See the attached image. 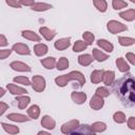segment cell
<instances>
[{
  "label": "cell",
  "mask_w": 135,
  "mask_h": 135,
  "mask_svg": "<svg viewBox=\"0 0 135 135\" xmlns=\"http://www.w3.org/2000/svg\"><path fill=\"white\" fill-rule=\"evenodd\" d=\"M113 91L124 105L130 107L134 104V79L132 77H123L117 80Z\"/></svg>",
  "instance_id": "1"
},
{
  "label": "cell",
  "mask_w": 135,
  "mask_h": 135,
  "mask_svg": "<svg viewBox=\"0 0 135 135\" xmlns=\"http://www.w3.org/2000/svg\"><path fill=\"white\" fill-rule=\"evenodd\" d=\"M70 81H76L79 84V88H82L85 84V77L79 71H72L69 74L57 76L55 78V83L60 88L65 86Z\"/></svg>",
  "instance_id": "2"
},
{
  "label": "cell",
  "mask_w": 135,
  "mask_h": 135,
  "mask_svg": "<svg viewBox=\"0 0 135 135\" xmlns=\"http://www.w3.org/2000/svg\"><path fill=\"white\" fill-rule=\"evenodd\" d=\"M32 88L35 92L37 93H41L45 90V86H46V81H45V78L41 75H35L33 76L32 78Z\"/></svg>",
  "instance_id": "3"
},
{
  "label": "cell",
  "mask_w": 135,
  "mask_h": 135,
  "mask_svg": "<svg viewBox=\"0 0 135 135\" xmlns=\"http://www.w3.org/2000/svg\"><path fill=\"white\" fill-rule=\"evenodd\" d=\"M107 28L111 34H118V33L128 31V26L117 20H110L107 23Z\"/></svg>",
  "instance_id": "4"
},
{
  "label": "cell",
  "mask_w": 135,
  "mask_h": 135,
  "mask_svg": "<svg viewBox=\"0 0 135 135\" xmlns=\"http://www.w3.org/2000/svg\"><path fill=\"white\" fill-rule=\"evenodd\" d=\"M79 126V120L78 119H72L61 126V133L63 134H72L73 131Z\"/></svg>",
  "instance_id": "5"
},
{
  "label": "cell",
  "mask_w": 135,
  "mask_h": 135,
  "mask_svg": "<svg viewBox=\"0 0 135 135\" xmlns=\"http://www.w3.org/2000/svg\"><path fill=\"white\" fill-rule=\"evenodd\" d=\"M9 68L14 71H17V72H31L32 71V69L28 64H26L22 61H17V60L11 62Z\"/></svg>",
  "instance_id": "6"
},
{
  "label": "cell",
  "mask_w": 135,
  "mask_h": 135,
  "mask_svg": "<svg viewBox=\"0 0 135 135\" xmlns=\"http://www.w3.org/2000/svg\"><path fill=\"white\" fill-rule=\"evenodd\" d=\"M12 50H13L15 53L19 54V55H31V50H30V47H28L26 44L21 43V42H17V43L13 44Z\"/></svg>",
  "instance_id": "7"
},
{
  "label": "cell",
  "mask_w": 135,
  "mask_h": 135,
  "mask_svg": "<svg viewBox=\"0 0 135 135\" xmlns=\"http://www.w3.org/2000/svg\"><path fill=\"white\" fill-rule=\"evenodd\" d=\"M104 105V100L102 97L100 96H97L96 94L91 98V101H90V108L95 110V111H98L100 109H102Z\"/></svg>",
  "instance_id": "8"
},
{
  "label": "cell",
  "mask_w": 135,
  "mask_h": 135,
  "mask_svg": "<svg viewBox=\"0 0 135 135\" xmlns=\"http://www.w3.org/2000/svg\"><path fill=\"white\" fill-rule=\"evenodd\" d=\"M71 45V38L70 37H64V38H60L58 40H56L54 42V47L58 51H63L66 50L69 46Z\"/></svg>",
  "instance_id": "9"
},
{
  "label": "cell",
  "mask_w": 135,
  "mask_h": 135,
  "mask_svg": "<svg viewBox=\"0 0 135 135\" xmlns=\"http://www.w3.org/2000/svg\"><path fill=\"white\" fill-rule=\"evenodd\" d=\"M6 89L8 90V92L14 95V96H18V95H23V94H26L27 91L22 88V86H19L15 83H7L6 84Z\"/></svg>",
  "instance_id": "10"
},
{
  "label": "cell",
  "mask_w": 135,
  "mask_h": 135,
  "mask_svg": "<svg viewBox=\"0 0 135 135\" xmlns=\"http://www.w3.org/2000/svg\"><path fill=\"white\" fill-rule=\"evenodd\" d=\"M41 127L46 130H54L56 127V121L50 115H44L41 119Z\"/></svg>",
  "instance_id": "11"
},
{
  "label": "cell",
  "mask_w": 135,
  "mask_h": 135,
  "mask_svg": "<svg viewBox=\"0 0 135 135\" xmlns=\"http://www.w3.org/2000/svg\"><path fill=\"white\" fill-rule=\"evenodd\" d=\"M86 94L84 92H77V91H74L72 92L71 94V98L72 100L77 103V104H83L85 101H86Z\"/></svg>",
  "instance_id": "12"
},
{
  "label": "cell",
  "mask_w": 135,
  "mask_h": 135,
  "mask_svg": "<svg viewBox=\"0 0 135 135\" xmlns=\"http://www.w3.org/2000/svg\"><path fill=\"white\" fill-rule=\"evenodd\" d=\"M7 119L14 121V122H26L30 121L31 118L24 114H20V113H11L6 116Z\"/></svg>",
  "instance_id": "13"
},
{
  "label": "cell",
  "mask_w": 135,
  "mask_h": 135,
  "mask_svg": "<svg viewBox=\"0 0 135 135\" xmlns=\"http://www.w3.org/2000/svg\"><path fill=\"white\" fill-rule=\"evenodd\" d=\"M39 33H40V35H41L46 41L53 40L54 37L56 36V32H55L54 30H51V28L46 27V26H41V27L39 28Z\"/></svg>",
  "instance_id": "14"
},
{
  "label": "cell",
  "mask_w": 135,
  "mask_h": 135,
  "mask_svg": "<svg viewBox=\"0 0 135 135\" xmlns=\"http://www.w3.org/2000/svg\"><path fill=\"white\" fill-rule=\"evenodd\" d=\"M21 36L30 41H35V42H40L41 40V37L36 34L34 31H31V30H24L21 32Z\"/></svg>",
  "instance_id": "15"
},
{
  "label": "cell",
  "mask_w": 135,
  "mask_h": 135,
  "mask_svg": "<svg viewBox=\"0 0 135 135\" xmlns=\"http://www.w3.org/2000/svg\"><path fill=\"white\" fill-rule=\"evenodd\" d=\"M16 101L18 102V108L20 110H23V109H25L30 104L31 98H30V96H26L25 94L18 95V96H16Z\"/></svg>",
  "instance_id": "16"
},
{
  "label": "cell",
  "mask_w": 135,
  "mask_h": 135,
  "mask_svg": "<svg viewBox=\"0 0 135 135\" xmlns=\"http://www.w3.org/2000/svg\"><path fill=\"white\" fill-rule=\"evenodd\" d=\"M72 134H83V135H89V134H95L93 131H92V129H91V126H89V124H80L79 123V126L73 131V133Z\"/></svg>",
  "instance_id": "17"
},
{
  "label": "cell",
  "mask_w": 135,
  "mask_h": 135,
  "mask_svg": "<svg viewBox=\"0 0 135 135\" xmlns=\"http://www.w3.org/2000/svg\"><path fill=\"white\" fill-rule=\"evenodd\" d=\"M115 80V73L113 71H104L102 75V81L107 86H110L114 83Z\"/></svg>",
  "instance_id": "18"
},
{
  "label": "cell",
  "mask_w": 135,
  "mask_h": 135,
  "mask_svg": "<svg viewBox=\"0 0 135 135\" xmlns=\"http://www.w3.org/2000/svg\"><path fill=\"white\" fill-rule=\"evenodd\" d=\"M31 8L35 12H46L52 8V4L45 3V2H35L31 6Z\"/></svg>",
  "instance_id": "19"
},
{
  "label": "cell",
  "mask_w": 135,
  "mask_h": 135,
  "mask_svg": "<svg viewBox=\"0 0 135 135\" xmlns=\"http://www.w3.org/2000/svg\"><path fill=\"white\" fill-rule=\"evenodd\" d=\"M96 43H97V45L99 47H101L107 53H112L113 50H114V45L110 41H108L107 39H98Z\"/></svg>",
  "instance_id": "20"
},
{
  "label": "cell",
  "mask_w": 135,
  "mask_h": 135,
  "mask_svg": "<svg viewBox=\"0 0 135 135\" xmlns=\"http://www.w3.org/2000/svg\"><path fill=\"white\" fill-rule=\"evenodd\" d=\"M92 56L98 62H103V61H105L109 58V55L108 54L103 53L102 51H100L98 49H93L92 50Z\"/></svg>",
  "instance_id": "21"
},
{
  "label": "cell",
  "mask_w": 135,
  "mask_h": 135,
  "mask_svg": "<svg viewBox=\"0 0 135 135\" xmlns=\"http://www.w3.org/2000/svg\"><path fill=\"white\" fill-rule=\"evenodd\" d=\"M47 52H49V47L44 43H37L36 45H34V53L38 57L44 56Z\"/></svg>",
  "instance_id": "22"
},
{
  "label": "cell",
  "mask_w": 135,
  "mask_h": 135,
  "mask_svg": "<svg viewBox=\"0 0 135 135\" xmlns=\"http://www.w3.org/2000/svg\"><path fill=\"white\" fill-rule=\"evenodd\" d=\"M93 60H94V58L90 54H82V55L78 56V63L82 66H89L93 62Z\"/></svg>",
  "instance_id": "23"
},
{
  "label": "cell",
  "mask_w": 135,
  "mask_h": 135,
  "mask_svg": "<svg viewBox=\"0 0 135 135\" xmlns=\"http://www.w3.org/2000/svg\"><path fill=\"white\" fill-rule=\"evenodd\" d=\"M115 63H116V66L118 68V70L121 73H126V72H129L130 71V65L128 64V62L122 57L117 58L116 61H115Z\"/></svg>",
  "instance_id": "24"
},
{
  "label": "cell",
  "mask_w": 135,
  "mask_h": 135,
  "mask_svg": "<svg viewBox=\"0 0 135 135\" xmlns=\"http://www.w3.org/2000/svg\"><path fill=\"white\" fill-rule=\"evenodd\" d=\"M41 64L46 69V70H53L54 68H56V62L57 60L54 57H46L44 59H41Z\"/></svg>",
  "instance_id": "25"
},
{
  "label": "cell",
  "mask_w": 135,
  "mask_h": 135,
  "mask_svg": "<svg viewBox=\"0 0 135 135\" xmlns=\"http://www.w3.org/2000/svg\"><path fill=\"white\" fill-rule=\"evenodd\" d=\"M103 70H94L91 73V82L92 83H99L102 81V75H103Z\"/></svg>",
  "instance_id": "26"
},
{
  "label": "cell",
  "mask_w": 135,
  "mask_h": 135,
  "mask_svg": "<svg viewBox=\"0 0 135 135\" xmlns=\"http://www.w3.org/2000/svg\"><path fill=\"white\" fill-rule=\"evenodd\" d=\"M119 17L122 18L126 21H133L135 19V9L134 8H130V9H127L124 12H120L119 13Z\"/></svg>",
  "instance_id": "27"
},
{
  "label": "cell",
  "mask_w": 135,
  "mask_h": 135,
  "mask_svg": "<svg viewBox=\"0 0 135 135\" xmlns=\"http://www.w3.org/2000/svg\"><path fill=\"white\" fill-rule=\"evenodd\" d=\"M40 115V108L37 104H33L27 109V116L31 119H37Z\"/></svg>",
  "instance_id": "28"
},
{
  "label": "cell",
  "mask_w": 135,
  "mask_h": 135,
  "mask_svg": "<svg viewBox=\"0 0 135 135\" xmlns=\"http://www.w3.org/2000/svg\"><path fill=\"white\" fill-rule=\"evenodd\" d=\"M91 129L94 133H101L107 130V124L101 121H96L91 124Z\"/></svg>",
  "instance_id": "29"
},
{
  "label": "cell",
  "mask_w": 135,
  "mask_h": 135,
  "mask_svg": "<svg viewBox=\"0 0 135 135\" xmlns=\"http://www.w3.org/2000/svg\"><path fill=\"white\" fill-rule=\"evenodd\" d=\"M1 126H2L3 130H4L6 133H8V134H18V133L20 132L19 128L16 127V126H14V124H9V123H6V122H2Z\"/></svg>",
  "instance_id": "30"
},
{
  "label": "cell",
  "mask_w": 135,
  "mask_h": 135,
  "mask_svg": "<svg viewBox=\"0 0 135 135\" xmlns=\"http://www.w3.org/2000/svg\"><path fill=\"white\" fill-rule=\"evenodd\" d=\"M94 6L97 8V11L104 13L108 9V2L105 0H93Z\"/></svg>",
  "instance_id": "31"
},
{
  "label": "cell",
  "mask_w": 135,
  "mask_h": 135,
  "mask_svg": "<svg viewBox=\"0 0 135 135\" xmlns=\"http://www.w3.org/2000/svg\"><path fill=\"white\" fill-rule=\"evenodd\" d=\"M69 64H70V62L66 57H60L59 60L56 62V69L58 71H63L69 68Z\"/></svg>",
  "instance_id": "32"
},
{
  "label": "cell",
  "mask_w": 135,
  "mask_h": 135,
  "mask_svg": "<svg viewBox=\"0 0 135 135\" xmlns=\"http://www.w3.org/2000/svg\"><path fill=\"white\" fill-rule=\"evenodd\" d=\"M118 42L121 46H130V45H133L135 43V39L132 38V37H122V36H119L118 37Z\"/></svg>",
  "instance_id": "33"
},
{
  "label": "cell",
  "mask_w": 135,
  "mask_h": 135,
  "mask_svg": "<svg viewBox=\"0 0 135 135\" xmlns=\"http://www.w3.org/2000/svg\"><path fill=\"white\" fill-rule=\"evenodd\" d=\"M88 46H89V45H88L83 40H77V41L74 43V45H73V51H74L75 53H79V52L85 51Z\"/></svg>",
  "instance_id": "34"
},
{
  "label": "cell",
  "mask_w": 135,
  "mask_h": 135,
  "mask_svg": "<svg viewBox=\"0 0 135 135\" xmlns=\"http://www.w3.org/2000/svg\"><path fill=\"white\" fill-rule=\"evenodd\" d=\"M113 120L116 122V123H124L127 121V117L124 115L123 112L121 111H117L113 114Z\"/></svg>",
  "instance_id": "35"
},
{
  "label": "cell",
  "mask_w": 135,
  "mask_h": 135,
  "mask_svg": "<svg viewBox=\"0 0 135 135\" xmlns=\"http://www.w3.org/2000/svg\"><path fill=\"white\" fill-rule=\"evenodd\" d=\"M82 38H83V41H84L88 45L93 44V42H94V40H95V36H94V34H93L92 32H89V31L83 32V34H82Z\"/></svg>",
  "instance_id": "36"
},
{
  "label": "cell",
  "mask_w": 135,
  "mask_h": 135,
  "mask_svg": "<svg viewBox=\"0 0 135 135\" xmlns=\"http://www.w3.org/2000/svg\"><path fill=\"white\" fill-rule=\"evenodd\" d=\"M13 81L15 83L22 84V85H31V80L26 76H17V77H14Z\"/></svg>",
  "instance_id": "37"
},
{
  "label": "cell",
  "mask_w": 135,
  "mask_h": 135,
  "mask_svg": "<svg viewBox=\"0 0 135 135\" xmlns=\"http://www.w3.org/2000/svg\"><path fill=\"white\" fill-rule=\"evenodd\" d=\"M112 6L114 9L119 11L121 8H124L128 6V2H126L124 0H113L112 1Z\"/></svg>",
  "instance_id": "38"
},
{
  "label": "cell",
  "mask_w": 135,
  "mask_h": 135,
  "mask_svg": "<svg viewBox=\"0 0 135 135\" xmlns=\"http://www.w3.org/2000/svg\"><path fill=\"white\" fill-rule=\"evenodd\" d=\"M95 94H96L97 96H100V97L104 98V97H108V96L110 95V91H109L105 86H99V88L96 89Z\"/></svg>",
  "instance_id": "39"
},
{
  "label": "cell",
  "mask_w": 135,
  "mask_h": 135,
  "mask_svg": "<svg viewBox=\"0 0 135 135\" xmlns=\"http://www.w3.org/2000/svg\"><path fill=\"white\" fill-rule=\"evenodd\" d=\"M13 50H9V49H4V50H0V60H4L6 59L7 57L11 56Z\"/></svg>",
  "instance_id": "40"
},
{
  "label": "cell",
  "mask_w": 135,
  "mask_h": 135,
  "mask_svg": "<svg viewBox=\"0 0 135 135\" xmlns=\"http://www.w3.org/2000/svg\"><path fill=\"white\" fill-rule=\"evenodd\" d=\"M5 3L11 6V7H14V8H20L21 5L20 3L18 2V0H5Z\"/></svg>",
  "instance_id": "41"
},
{
  "label": "cell",
  "mask_w": 135,
  "mask_h": 135,
  "mask_svg": "<svg viewBox=\"0 0 135 135\" xmlns=\"http://www.w3.org/2000/svg\"><path fill=\"white\" fill-rule=\"evenodd\" d=\"M126 58H127V60H128L132 65L135 64V55H134L133 53H127V54H126Z\"/></svg>",
  "instance_id": "42"
},
{
  "label": "cell",
  "mask_w": 135,
  "mask_h": 135,
  "mask_svg": "<svg viewBox=\"0 0 135 135\" xmlns=\"http://www.w3.org/2000/svg\"><path fill=\"white\" fill-rule=\"evenodd\" d=\"M128 127L129 129L131 130H135V117L134 116H131L129 119H128Z\"/></svg>",
  "instance_id": "43"
},
{
  "label": "cell",
  "mask_w": 135,
  "mask_h": 135,
  "mask_svg": "<svg viewBox=\"0 0 135 135\" xmlns=\"http://www.w3.org/2000/svg\"><path fill=\"white\" fill-rule=\"evenodd\" d=\"M18 2L20 3V5H24V6H32L35 3V0H18Z\"/></svg>",
  "instance_id": "44"
},
{
  "label": "cell",
  "mask_w": 135,
  "mask_h": 135,
  "mask_svg": "<svg viewBox=\"0 0 135 135\" xmlns=\"http://www.w3.org/2000/svg\"><path fill=\"white\" fill-rule=\"evenodd\" d=\"M7 109H8V104L5 103V102L0 101V116H2V115L5 113V111H6Z\"/></svg>",
  "instance_id": "45"
},
{
  "label": "cell",
  "mask_w": 135,
  "mask_h": 135,
  "mask_svg": "<svg viewBox=\"0 0 135 135\" xmlns=\"http://www.w3.org/2000/svg\"><path fill=\"white\" fill-rule=\"evenodd\" d=\"M7 44H8V42H7L6 37H5L4 35L0 34V47H2V46H6Z\"/></svg>",
  "instance_id": "46"
},
{
  "label": "cell",
  "mask_w": 135,
  "mask_h": 135,
  "mask_svg": "<svg viewBox=\"0 0 135 135\" xmlns=\"http://www.w3.org/2000/svg\"><path fill=\"white\" fill-rule=\"evenodd\" d=\"M51 133L47 132V131H39L38 132V135H50Z\"/></svg>",
  "instance_id": "47"
},
{
  "label": "cell",
  "mask_w": 135,
  "mask_h": 135,
  "mask_svg": "<svg viewBox=\"0 0 135 135\" xmlns=\"http://www.w3.org/2000/svg\"><path fill=\"white\" fill-rule=\"evenodd\" d=\"M4 94H5V90H4L3 88H1V86H0V98H1V97H3V96H4Z\"/></svg>",
  "instance_id": "48"
},
{
  "label": "cell",
  "mask_w": 135,
  "mask_h": 135,
  "mask_svg": "<svg viewBox=\"0 0 135 135\" xmlns=\"http://www.w3.org/2000/svg\"><path fill=\"white\" fill-rule=\"evenodd\" d=\"M130 1H131L132 3H135V0H130Z\"/></svg>",
  "instance_id": "49"
}]
</instances>
